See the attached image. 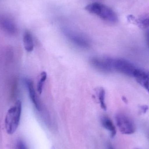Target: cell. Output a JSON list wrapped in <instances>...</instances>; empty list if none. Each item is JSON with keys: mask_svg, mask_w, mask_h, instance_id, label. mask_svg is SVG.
<instances>
[{"mask_svg": "<svg viewBox=\"0 0 149 149\" xmlns=\"http://www.w3.org/2000/svg\"><path fill=\"white\" fill-rule=\"evenodd\" d=\"M85 10L106 22L112 23H115L118 22V17L116 13L111 8L102 3H92L86 5Z\"/></svg>", "mask_w": 149, "mask_h": 149, "instance_id": "cell-1", "label": "cell"}, {"mask_svg": "<svg viewBox=\"0 0 149 149\" xmlns=\"http://www.w3.org/2000/svg\"><path fill=\"white\" fill-rule=\"evenodd\" d=\"M22 111V103L17 101L15 106L10 107L7 112L5 119V127L7 133L12 134L19 126Z\"/></svg>", "mask_w": 149, "mask_h": 149, "instance_id": "cell-2", "label": "cell"}, {"mask_svg": "<svg viewBox=\"0 0 149 149\" xmlns=\"http://www.w3.org/2000/svg\"><path fill=\"white\" fill-rule=\"evenodd\" d=\"M116 125L121 134L130 135L136 131L135 124L131 118L126 114L119 113L115 116Z\"/></svg>", "mask_w": 149, "mask_h": 149, "instance_id": "cell-3", "label": "cell"}, {"mask_svg": "<svg viewBox=\"0 0 149 149\" xmlns=\"http://www.w3.org/2000/svg\"><path fill=\"white\" fill-rule=\"evenodd\" d=\"M112 66L113 71L131 77H133L137 68L128 60L121 58H112Z\"/></svg>", "mask_w": 149, "mask_h": 149, "instance_id": "cell-4", "label": "cell"}, {"mask_svg": "<svg viewBox=\"0 0 149 149\" xmlns=\"http://www.w3.org/2000/svg\"><path fill=\"white\" fill-rule=\"evenodd\" d=\"M111 62L112 58L110 57H94L90 59V64L94 68L106 73L113 71Z\"/></svg>", "mask_w": 149, "mask_h": 149, "instance_id": "cell-5", "label": "cell"}, {"mask_svg": "<svg viewBox=\"0 0 149 149\" xmlns=\"http://www.w3.org/2000/svg\"><path fill=\"white\" fill-rule=\"evenodd\" d=\"M65 34L73 44L80 48H87L90 46L89 41L82 35L69 30H65Z\"/></svg>", "mask_w": 149, "mask_h": 149, "instance_id": "cell-6", "label": "cell"}, {"mask_svg": "<svg viewBox=\"0 0 149 149\" xmlns=\"http://www.w3.org/2000/svg\"><path fill=\"white\" fill-rule=\"evenodd\" d=\"M133 77L149 93V72L145 70L137 68Z\"/></svg>", "mask_w": 149, "mask_h": 149, "instance_id": "cell-7", "label": "cell"}, {"mask_svg": "<svg viewBox=\"0 0 149 149\" xmlns=\"http://www.w3.org/2000/svg\"><path fill=\"white\" fill-rule=\"evenodd\" d=\"M24 81H25V84H26V87L28 89V92H29L30 98L31 102L34 104L36 108L38 111H41L42 109L41 103H40V101L36 93L33 81L29 79H25Z\"/></svg>", "mask_w": 149, "mask_h": 149, "instance_id": "cell-8", "label": "cell"}, {"mask_svg": "<svg viewBox=\"0 0 149 149\" xmlns=\"http://www.w3.org/2000/svg\"><path fill=\"white\" fill-rule=\"evenodd\" d=\"M0 27L3 30L9 34H15L16 32V26L15 23L6 16H0Z\"/></svg>", "mask_w": 149, "mask_h": 149, "instance_id": "cell-9", "label": "cell"}, {"mask_svg": "<svg viewBox=\"0 0 149 149\" xmlns=\"http://www.w3.org/2000/svg\"><path fill=\"white\" fill-rule=\"evenodd\" d=\"M101 123L102 127L110 133L111 137H114L116 134V128L111 119L108 116H103L101 118Z\"/></svg>", "mask_w": 149, "mask_h": 149, "instance_id": "cell-10", "label": "cell"}, {"mask_svg": "<svg viewBox=\"0 0 149 149\" xmlns=\"http://www.w3.org/2000/svg\"><path fill=\"white\" fill-rule=\"evenodd\" d=\"M23 42L25 50L29 52H31L34 49V41L32 35L29 31H25L24 33Z\"/></svg>", "mask_w": 149, "mask_h": 149, "instance_id": "cell-11", "label": "cell"}, {"mask_svg": "<svg viewBox=\"0 0 149 149\" xmlns=\"http://www.w3.org/2000/svg\"><path fill=\"white\" fill-rule=\"evenodd\" d=\"M129 21L135 23L141 29H146L149 27V16H146L139 19H136L134 17L129 15L127 17Z\"/></svg>", "mask_w": 149, "mask_h": 149, "instance_id": "cell-12", "label": "cell"}, {"mask_svg": "<svg viewBox=\"0 0 149 149\" xmlns=\"http://www.w3.org/2000/svg\"><path fill=\"white\" fill-rule=\"evenodd\" d=\"M106 92L103 88H101L98 93V98L100 101L101 107L103 110H106L107 109V105L105 102Z\"/></svg>", "mask_w": 149, "mask_h": 149, "instance_id": "cell-13", "label": "cell"}, {"mask_svg": "<svg viewBox=\"0 0 149 149\" xmlns=\"http://www.w3.org/2000/svg\"><path fill=\"white\" fill-rule=\"evenodd\" d=\"M47 75L46 72H42L40 75V78L37 84V91L39 94H41L42 92L44 84L47 79Z\"/></svg>", "mask_w": 149, "mask_h": 149, "instance_id": "cell-14", "label": "cell"}, {"mask_svg": "<svg viewBox=\"0 0 149 149\" xmlns=\"http://www.w3.org/2000/svg\"><path fill=\"white\" fill-rule=\"evenodd\" d=\"M15 149H28L24 142L20 141L17 142L16 146Z\"/></svg>", "mask_w": 149, "mask_h": 149, "instance_id": "cell-15", "label": "cell"}, {"mask_svg": "<svg viewBox=\"0 0 149 149\" xmlns=\"http://www.w3.org/2000/svg\"><path fill=\"white\" fill-rule=\"evenodd\" d=\"M148 109V107L147 106H142V107H141V108L142 111L143 113H145L147 112Z\"/></svg>", "mask_w": 149, "mask_h": 149, "instance_id": "cell-16", "label": "cell"}, {"mask_svg": "<svg viewBox=\"0 0 149 149\" xmlns=\"http://www.w3.org/2000/svg\"><path fill=\"white\" fill-rule=\"evenodd\" d=\"M146 41L149 47V30L147 31L146 34Z\"/></svg>", "mask_w": 149, "mask_h": 149, "instance_id": "cell-17", "label": "cell"}, {"mask_svg": "<svg viewBox=\"0 0 149 149\" xmlns=\"http://www.w3.org/2000/svg\"><path fill=\"white\" fill-rule=\"evenodd\" d=\"M107 149H114V148L112 144L109 143L108 145H107Z\"/></svg>", "mask_w": 149, "mask_h": 149, "instance_id": "cell-18", "label": "cell"}, {"mask_svg": "<svg viewBox=\"0 0 149 149\" xmlns=\"http://www.w3.org/2000/svg\"><path fill=\"white\" fill-rule=\"evenodd\" d=\"M147 135H148V137L149 140V130H148V131H147Z\"/></svg>", "mask_w": 149, "mask_h": 149, "instance_id": "cell-19", "label": "cell"}, {"mask_svg": "<svg viewBox=\"0 0 149 149\" xmlns=\"http://www.w3.org/2000/svg\"><path fill=\"white\" fill-rule=\"evenodd\" d=\"M134 149H138V148H135Z\"/></svg>", "mask_w": 149, "mask_h": 149, "instance_id": "cell-20", "label": "cell"}]
</instances>
